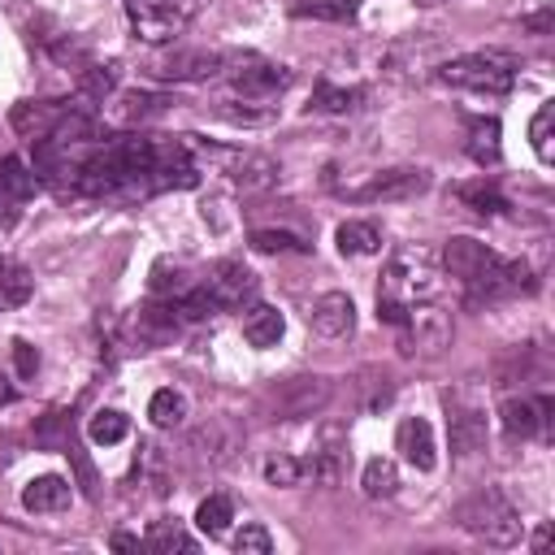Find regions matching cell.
<instances>
[{
	"label": "cell",
	"instance_id": "cell-1",
	"mask_svg": "<svg viewBox=\"0 0 555 555\" xmlns=\"http://www.w3.org/2000/svg\"><path fill=\"white\" fill-rule=\"evenodd\" d=\"M442 269L464 286L468 304H494V299H507V295H520L533 286L529 264L503 260L499 251H490L481 238H468V234H460L442 247Z\"/></svg>",
	"mask_w": 555,
	"mask_h": 555
},
{
	"label": "cell",
	"instance_id": "cell-2",
	"mask_svg": "<svg viewBox=\"0 0 555 555\" xmlns=\"http://www.w3.org/2000/svg\"><path fill=\"white\" fill-rule=\"evenodd\" d=\"M455 520H460L464 533L481 538L486 546H516V542H520V512L512 507V499H507L499 486L473 490V494L455 507Z\"/></svg>",
	"mask_w": 555,
	"mask_h": 555
},
{
	"label": "cell",
	"instance_id": "cell-3",
	"mask_svg": "<svg viewBox=\"0 0 555 555\" xmlns=\"http://www.w3.org/2000/svg\"><path fill=\"white\" fill-rule=\"evenodd\" d=\"M438 78L468 95H507L516 82V56L507 52H468L438 65Z\"/></svg>",
	"mask_w": 555,
	"mask_h": 555
},
{
	"label": "cell",
	"instance_id": "cell-4",
	"mask_svg": "<svg viewBox=\"0 0 555 555\" xmlns=\"http://www.w3.org/2000/svg\"><path fill=\"white\" fill-rule=\"evenodd\" d=\"M438 260L425 247H399L382 273V291L377 299H395V304H425L438 295Z\"/></svg>",
	"mask_w": 555,
	"mask_h": 555
},
{
	"label": "cell",
	"instance_id": "cell-5",
	"mask_svg": "<svg viewBox=\"0 0 555 555\" xmlns=\"http://www.w3.org/2000/svg\"><path fill=\"white\" fill-rule=\"evenodd\" d=\"M199 0H126V13H130V26L143 43H169L178 39L191 17H195Z\"/></svg>",
	"mask_w": 555,
	"mask_h": 555
},
{
	"label": "cell",
	"instance_id": "cell-6",
	"mask_svg": "<svg viewBox=\"0 0 555 555\" xmlns=\"http://www.w3.org/2000/svg\"><path fill=\"white\" fill-rule=\"evenodd\" d=\"M221 69H225L230 87H234L238 95H247V100H269V95H278V91L291 82V69H286V65L264 61V56H251V52L225 61Z\"/></svg>",
	"mask_w": 555,
	"mask_h": 555
},
{
	"label": "cell",
	"instance_id": "cell-7",
	"mask_svg": "<svg viewBox=\"0 0 555 555\" xmlns=\"http://www.w3.org/2000/svg\"><path fill=\"white\" fill-rule=\"evenodd\" d=\"M403 356L421 351V356H438L447 343H451V312L434 308L429 299L425 304H412L408 317H403Z\"/></svg>",
	"mask_w": 555,
	"mask_h": 555
},
{
	"label": "cell",
	"instance_id": "cell-8",
	"mask_svg": "<svg viewBox=\"0 0 555 555\" xmlns=\"http://www.w3.org/2000/svg\"><path fill=\"white\" fill-rule=\"evenodd\" d=\"M208 295H212V304L217 308H243V304H251L256 299V291H260V278L243 264V260H221L212 273H208Z\"/></svg>",
	"mask_w": 555,
	"mask_h": 555
},
{
	"label": "cell",
	"instance_id": "cell-9",
	"mask_svg": "<svg viewBox=\"0 0 555 555\" xmlns=\"http://www.w3.org/2000/svg\"><path fill=\"white\" fill-rule=\"evenodd\" d=\"M551 412H555V403L546 395H533V399L525 395V399H507L499 408V421L512 438H546L551 434Z\"/></svg>",
	"mask_w": 555,
	"mask_h": 555
},
{
	"label": "cell",
	"instance_id": "cell-10",
	"mask_svg": "<svg viewBox=\"0 0 555 555\" xmlns=\"http://www.w3.org/2000/svg\"><path fill=\"white\" fill-rule=\"evenodd\" d=\"M221 65H225L221 52L186 48V52H169V56H160V61L152 65V74L165 78V82H204V78L221 74Z\"/></svg>",
	"mask_w": 555,
	"mask_h": 555
},
{
	"label": "cell",
	"instance_id": "cell-11",
	"mask_svg": "<svg viewBox=\"0 0 555 555\" xmlns=\"http://www.w3.org/2000/svg\"><path fill=\"white\" fill-rule=\"evenodd\" d=\"M447 438L455 455H477L486 447V412L447 395Z\"/></svg>",
	"mask_w": 555,
	"mask_h": 555
},
{
	"label": "cell",
	"instance_id": "cell-12",
	"mask_svg": "<svg viewBox=\"0 0 555 555\" xmlns=\"http://www.w3.org/2000/svg\"><path fill=\"white\" fill-rule=\"evenodd\" d=\"M178 312H173V304H143V308H134L130 317H126V330H130V338L139 343V347H165L173 334H178Z\"/></svg>",
	"mask_w": 555,
	"mask_h": 555
},
{
	"label": "cell",
	"instance_id": "cell-13",
	"mask_svg": "<svg viewBox=\"0 0 555 555\" xmlns=\"http://www.w3.org/2000/svg\"><path fill=\"white\" fill-rule=\"evenodd\" d=\"M395 451L416 468V473H429L438 464V442H434V429L425 416H403L399 429H395Z\"/></svg>",
	"mask_w": 555,
	"mask_h": 555
},
{
	"label": "cell",
	"instance_id": "cell-14",
	"mask_svg": "<svg viewBox=\"0 0 555 555\" xmlns=\"http://www.w3.org/2000/svg\"><path fill=\"white\" fill-rule=\"evenodd\" d=\"M425 186H429V173L403 165V169H382V173H373V178L356 191V199H412V195H421Z\"/></svg>",
	"mask_w": 555,
	"mask_h": 555
},
{
	"label": "cell",
	"instance_id": "cell-15",
	"mask_svg": "<svg viewBox=\"0 0 555 555\" xmlns=\"http://www.w3.org/2000/svg\"><path fill=\"white\" fill-rule=\"evenodd\" d=\"M325 399H330L325 377H291V382H282V386L273 390V408H278V416H286V421L317 412Z\"/></svg>",
	"mask_w": 555,
	"mask_h": 555
},
{
	"label": "cell",
	"instance_id": "cell-16",
	"mask_svg": "<svg viewBox=\"0 0 555 555\" xmlns=\"http://www.w3.org/2000/svg\"><path fill=\"white\" fill-rule=\"evenodd\" d=\"M308 325H312L321 338H343V334H351V325H356V304H351V295L325 291V295L308 308Z\"/></svg>",
	"mask_w": 555,
	"mask_h": 555
},
{
	"label": "cell",
	"instance_id": "cell-17",
	"mask_svg": "<svg viewBox=\"0 0 555 555\" xmlns=\"http://www.w3.org/2000/svg\"><path fill=\"white\" fill-rule=\"evenodd\" d=\"M65 108L69 104H61V100H22L17 108H13V130L17 134H26V139H43V134H52V126L65 117Z\"/></svg>",
	"mask_w": 555,
	"mask_h": 555
},
{
	"label": "cell",
	"instance_id": "cell-18",
	"mask_svg": "<svg viewBox=\"0 0 555 555\" xmlns=\"http://www.w3.org/2000/svg\"><path fill=\"white\" fill-rule=\"evenodd\" d=\"M69 499H74V490H69V481L56 477V473H43V477H35V481L22 486V507L35 512V516L61 512V507H69Z\"/></svg>",
	"mask_w": 555,
	"mask_h": 555
},
{
	"label": "cell",
	"instance_id": "cell-19",
	"mask_svg": "<svg viewBox=\"0 0 555 555\" xmlns=\"http://www.w3.org/2000/svg\"><path fill=\"white\" fill-rule=\"evenodd\" d=\"M286 334V321H282V312L273 308V304H251L247 312H243V338L251 343V347H278V338Z\"/></svg>",
	"mask_w": 555,
	"mask_h": 555
},
{
	"label": "cell",
	"instance_id": "cell-20",
	"mask_svg": "<svg viewBox=\"0 0 555 555\" xmlns=\"http://www.w3.org/2000/svg\"><path fill=\"white\" fill-rule=\"evenodd\" d=\"M225 169H230L234 186H243V191H260V186H269L278 178V165L269 156H260V152H230Z\"/></svg>",
	"mask_w": 555,
	"mask_h": 555
},
{
	"label": "cell",
	"instance_id": "cell-21",
	"mask_svg": "<svg viewBox=\"0 0 555 555\" xmlns=\"http://www.w3.org/2000/svg\"><path fill=\"white\" fill-rule=\"evenodd\" d=\"M39 191V173L30 165H22L17 156H0V199L22 204Z\"/></svg>",
	"mask_w": 555,
	"mask_h": 555
},
{
	"label": "cell",
	"instance_id": "cell-22",
	"mask_svg": "<svg viewBox=\"0 0 555 555\" xmlns=\"http://www.w3.org/2000/svg\"><path fill=\"white\" fill-rule=\"evenodd\" d=\"M464 147H468V156L477 165H499V156H503V147H499V121L494 117H473Z\"/></svg>",
	"mask_w": 555,
	"mask_h": 555
},
{
	"label": "cell",
	"instance_id": "cell-23",
	"mask_svg": "<svg viewBox=\"0 0 555 555\" xmlns=\"http://www.w3.org/2000/svg\"><path fill=\"white\" fill-rule=\"evenodd\" d=\"M334 238H338L343 256H373V251H382V230L373 221H343Z\"/></svg>",
	"mask_w": 555,
	"mask_h": 555
},
{
	"label": "cell",
	"instance_id": "cell-24",
	"mask_svg": "<svg viewBox=\"0 0 555 555\" xmlns=\"http://www.w3.org/2000/svg\"><path fill=\"white\" fill-rule=\"evenodd\" d=\"M230 520H234V503H230L225 494L199 499V507H195V529H199L204 538H225V533H230Z\"/></svg>",
	"mask_w": 555,
	"mask_h": 555
},
{
	"label": "cell",
	"instance_id": "cell-25",
	"mask_svg": "<svg viewBox=\"0 0 555 555\" xmlns=\"http://www.w3.org/2000/svg\"><path fill=\"white\" fill-rule=\"evenodd\" d=\"M455 199H460L464 208L481 212V217H494V212H503V208H507L503 191H499L494 182H486V178H477V182H460V186H455Z\"/></svg>",
	"mask_w": 555,
	"mask_h": 555
},
{
	"label": "cell",
	"instance_id": "cell-26",
	"mask_svg": "<svg viewBox=\"0 0 555 555\" xmlns=\"http://www.w3.org/2000/svg\"><path fill=\"white\" fill-rule=\"evenodd\" d=\"M147 416H152L156 429H173V425H182V421H186V395L173 390V386L156 390V395L147 399Z\"/></svg>",
	"mask_w": 555,
	"mask_h": 555
},
{
	"label": "cell",
	"instance_id": "cell-27",
	"mask_svg": "<svg viewBox=\"0 0 555 555\" xmlns=\"http://www.w3.org/2000/svg\"><path fill=\"white\" fill-rule=\"evenodd\" d=\"M30 295H35V278H30V269L17 264V260H4V256H0V299L13 304V308H22Z\"/></svg>",
	"mask_w": 555,
	"mask_h": 555
},
{
	"label": "cell",
	"instance_id": "cell-28",
	"mask_svg": "<svg viewBox=\"0 0 555 555\" xmlns=\"http://www.w3.org/2000/svg\"><path fill=\"white\" fill-rule=\"evenodd\" d=\"M126 434H130V416L117 412V408H100V412L87 421V438H91L95 447H113V442H121Z\"/></svg>",
	"mask_w": 555,
	"mask_h": 555
},
{
	"label": "cell",
	"instance_id": "cell-29",
	"mask_svg": "<svg viewBox=\"0 0 555 555\" xmlns=\"http://www.w3.org/2000/svg\"><path fill=\"white\" fill-rule=\"evenodd\" d=\"M360 486H364V494L369 499H390L395 490H399V468H395V460H369L364 464V473H360Z\"/></svg>",
	"mask_w": 555,
	"mask_h": 555
},
{
	"label": "cell",
	"instance_id": "cell-30",
	"mask_svg": "<svg viewBox=\"0 0 555 555\" xmlns=\"http://www.w3.org/2000/svg\"><path fill=\"white\" fill-rule=\"evenodd\" d=\"M529 143H533V152H538V160H555V104L546 100L538 113H533V121H529Z\"/></svg>",
	"mask_w": 555,
	"mask_h": 555
},
{
	"label": "cell",
	"instance_id": "cell-31",
	"mask_svg": "<svg viewBox=\"0 0 555 555\" xmlns=\"http://www.w3.org/2000/svg\"><path fill=\"white\" fill-rule=\"evenodd\" d=\"M152 551H160V555H173V551H195V538L178 525V520H156L152 529H147V538H143Z\"/></svg>",
	"mask_w": 555,
	"mask_h": 555
},
{
	"label": "cell",
	"instance_id": "cell-32",
	"mask_svg": "<svg viewBox=\"0 0 555 555\" xmlns=\"http://www.w3.org/2000/svg\"><path fill=\"white\" fill-rule=\"evenodd\" d=\"M295 17H317V22H356V4L347 0H295L291 4Z\"/></svg>",
	"mask_w": 555,
	"mask_h": 555
},
{
	"label": "cell",
	"instance_id": "cell-33",
	"mask_svg": "<svg viewBox=\"0 0 555 555\" xmlns=\"http://www.w3.org/2000/svg\"><path fill=\"white\" fill-rule=\"evenodd\" d=\"M191 447H208L204 455H208L212 464H221V460H230V451H234V434H230L221 421H212V425H204V429L191 434Z\"/></svg>",
	"mask_w": 555,
	"mask_h": 555
},
{
	"label": "cell",
	"instance_id": "cell-34",
	"mask_svg": "<svg viewBox=\"0 0 555 555\" xmlns=\"http://www.w3.org/2000/svg\"><path fill=\"white\" fill-rule=\"evenodd\" d=\"M356 100H360V91L334 87V82H317V91H312V108H321V113H351Z\"/></svg>",
	"mask_w": 555,
	"mask_h": 555
},
{
	"label": "cell",
	"instance_id": "cell-35",
	"mask_svg": "<svg viewBox=\"0 0 555 555\" xmlns=\"http://www.w3.org/2000/svg\"><path fill=\"white\" fill-rule=\"evenodd\" d=\"M264 481L269 486H299L304 481V460H295V455H273L269 464H264Z\"/></svg>",
	"mask_w": 555,
	"mask_h": 555
},
{
	"label": "cell",
	"instance_id": "cell-36",
	"mask_svg": "<svg viewBox=\"0 0 555 555\" xmlns=\"http://www.w3.org/2000/svg\"><path fill=\"white\" fill-rule=\"evenodd\" d=\"M230 546H234V555H269V551H273V538H269L264 525H243V529L230 538Z\"/></svg>",
	"mask_w": 555,
	"mask_h": 555
},
{
	"label": "cell",
	"instance_id": "cell-37",
	"mask_svg": "<svg viewBox=\"0 0 555 555\" xmlns=\"http://www.w3.org/2000/svg\"><path fill=\"white\" fill-rule=\"evenodd\" d=\"M251 247L256 251H304L308 243H299L291 230H251Z\"/></svg>",
	"mask_w": 555,
	"mask_h": 555
},
{
	"label": "cell",
	"instance_id": "cell-38",
	"mask_svg": "<svg viewBox=\"0 0 555 555\" xmlns=\"http://www.w3.org/2000/svg\"><path fill=\"white\" fill-rule=\"evenodd\" d=\"M165 100H156V95H126V108H121V117L126 121H134V117H147V113H156Z\"/></svg>",
	"mask_w": 555,
	"mask_h": 555
},
{
	"label": "cell",
	"instance_id": "cell-39",
	"mask_svg": "<svg viewBox=\"0 0 555 555\" xmlns=\"http://www.w3.org/2000/svg\"><path fill=\"white\" fill-rule=\"evenodd\" d=\"M13 360H17V373H22V377H35V369H39V351H35L26 338L13 343Z\"/></svg>",
	"mask_w": 555,
	"mask_h": 555
},
{
	"label": "cell",
	"instance_id": "cell-40",
	"mask_svg": "<svg viewBox=\"0 0 555 555\" xmlns=\"http://www.w3.org/2000/svg\"><path fill=\"white\" fill-rule=\"evenodd\" d=\"M113 551H139V538H130V533H113Z\"/></svg>",
	"mask_w": 555,
	"mask_h": 555
},
{
	"label": "cell",
	"instance_id": "cell-41",
	"mask_svg": "<svg viewBox=\"0 0 555 555\" xmlns=\"http://www.w3.org/2000/svg\"><path fill=\"white\" fill-rule=\"evenodd\" d=\"M4 403H13V386H9V377L0 373V408H4Z\"/></svg>",
	"mask_w": 555,
	"mask_h": 555
},
{
	"label": "cell",
	"instance_id": "cell-42",
	"mask_svg": "<svg viewBox=\"0 0 555 555\" xmlns=\"http://www.w3.org/2000/svg\"><path fill=\"white\" fill-rule=\"evenodd\" d=\"M9 221V199H0V225Z\"/></svg>",
	"mask_w": 555,
	"mask_h": 555
}]
</instances>
